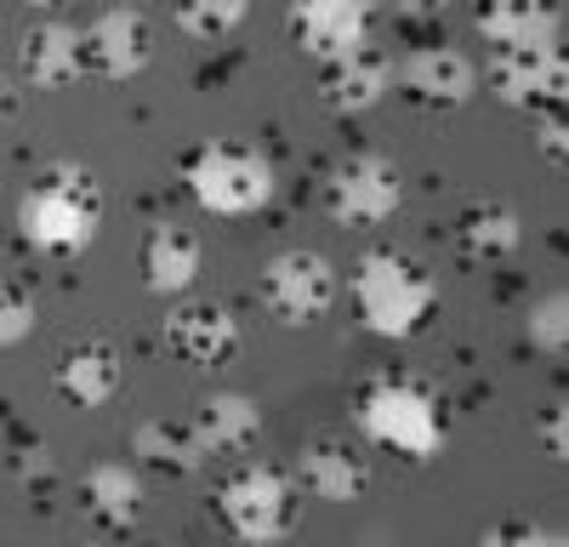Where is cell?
Here are the masks:
<instances>
[{
  "label": "cell",
  "instance_id": "obj_1",
  "mask_svg": "<svg viewBox=\"0 0 569 547\" xmlns=\"http://www.w3.org/2000/svg\"><path fill=\"white\" fill-rule=\"evenodd\" d=\"M103 228V189L86 166H46L40 182L18 200V235L40 257H74Z\"/></svg>",
  "mask_w": 569,
  "mask_h": 547
},
{
  "label": "cell",
  "instance_id": "obj_2",
  "mask_svg": "<svg viewBox=\"0 0 569 547\" xmlns=\"http://www.w3.org/2000/svg\"><path fill=\"white\" fill-rule=\"evenodd\" d=\"M353 302H359V319L370 337L405 342L427 326V314L439 302V286L405 251H365L353 262Z\"/></svg>",
  "mask_w": 569,
  "mask_h": 547
},
{
  "label": "cell",
  "instance_id": "obj_3",
  "mask_svg": "<svg viewBox=\"0 0 569 547\" xmlns=\"http://www.w3.org/2000/svg\"><path fill=\"white\" fill-rule=\"evenodd\" d=\"M182 182H188V195H194V206L211 211V217H257L279 189V171L257 143L211 137V143L188 149Z\"/></svg>",
  "mask_w": 569,
  "mask_h": 547
},
{
  "label": "cell",
  "instance_id": "obj_4",
  "mask_svg": "<svg viewBox=\"0 0 569 547\" xmlns=\"http://www.w3.org/2000/svg\"><path fill=\"white\" fill-rule=\"evenodd\" d=\"M359 428L370 445L427 463L445 445V399L416 377H376L359 394Z\"/></svg>",
  "mask_w": 569,
  "mask_h": 547
},
{
  "label": "cell",
  "instance_id": "obj_5",
  "mask_svg": "<svg viewBox=\"0 0 569 547\" xmlns=\"http://www.w3.org/2000/svg\"><path fill=\"white\" fill-rule=\"evenodd\" d=\"M222 525L246 547H279L297 530V485L273 463H240L222 485Z\"/></svg>",
  "mask_w": 569,
  "mask_h": 547
},
{
  "label": "cell",
  "instance_id": "obj_6",
  "mask_svg": "<svg viewBox=\"0 0 569 547\" xmlns=\"http://www.w3.org/2000/svg\"><path fill=\"white\" fill-rule=\"evenodd\" d=\"M262 302L279 326H313V319H325L337 308V268L308 246L279 251L262 268Z\"/></svg>",
  "mask_w": 569,
  "mask_h": 547
},
{
  "label": "cell",
  "instance_id": "obj_7",
  "mask_svg": "<svg viewBox=\"0 0 569 547\" xmlns=\"http://www.w3.org/2000/svg\"><path fill=\"white\" fill-rule=\"evenodd\" d=\"M405 200V177L382 155H348L325 182V211L342 228H382Z\"/></svg>",
  "mask_w": 569,
  "mask_h": 547
},
{
  "label": "cell",
  "instance_id": "obj_8",
  "mask_svg": "<svg viewBox=\"0 0 569 547\" xmlns=\"http://www.w3.org/2000/svg\"><path fill=\"white\" fill-rule=\"evenodd\" d=\"M246 331H240V314H233L228 302H177L166 314V348L194 365V371H217V365H228L233 354H240Z\"/></svg>",
  "mask_w": 569,
  "mask_h": 547
},
{
  "label": "cell",
  "instance_id": "obj_9",
  "mask_svg": "<svg viewBox=\"0 0 569 547\" xmlns=\"http://www.w3.org/2000/svg\"><path fill=\"white\" fill-rule=\"evenodd\" d=\"M284 23H291V40L325 69L370 52V12L359 0H308V7H291Z\"/></svg>",
  "mask_w": 569,
  "mask_h": 547
},
{
  "label": "cell",
  "instance_id": "obj_10",
  "mask_svg": "<svg viewBox=\"0 0 569 547\" xmlns=\"http://www.w3.org/2000/svg\"><path fill=\"white\" fill-rule=\"evenodd\" d=\"M80 52H86V69H98L103 80H131L154 58V29L137 7H109L80 29Z\"/></svg>",
  "mask_w": 569,
  "mask_h": 547
},
{
  "label": "cell",
  "instance_id": "obj_11",
  "mask_svg": "<svg viewBox=\"0 0 569 547\" xmlns=\"http://www.w3.org/2000/svg\"><path fill=\"white\" fill-rule=\"evenodd\" d=\"M490 91L507 109L552 115L569 91V63L563 52H490Z\"/></svg>",
  "mask_w": 569,
  "mask_h": 547
},
{
  "label": "cell",
  "instance_id": "obj_12",
  "mask_svg": "<svg viewBox=\"0 0 569 547\" xmlns=\"http://www.w3.org/2000/svg\"><path fill=\"white\" fill-rule=\"evenodd\" d=\"M393 80L410 91L416 103L427 109H456L472 98V86H479V69H472L467 52H456V46H410V52L399 58Z\"/></svg>",
  "mask_w": 569,
  "mask_h": 547
},
{
  "label": "cell",
  "instance_id": "obj_13",
  "mask_svg": "<svg viewBox=\"0 0 569 547\" xmlns=\"http://www.w3.org/2000/svg\"><path fill=\"white\" fill-rule=\"evenodd\" d=\"M297 485L313 496V501H359L370 490V463L348 445V439H308L297 450Z\"/></svg>",
  "mask_w": 569,
  "mask_h": 547
},
{
  "label": "cell",
  "instance_id": "obj_14",
  "mask_svg": "<svg viewBox=\"0 0 569 547\" xmlns=\"http://www.w3.org/2000/svg\"><path fill=\"white\" fill-rule=\"evenodd\" d=\"M80 69H86V52H80V29H74V23L46 18V23L23 29V40H18V80H23V86L58 91V86H69Z\"/></svg>",
  "mask_w": 569,
  "mask_h": 547
},
{
  "label": "cell",
  "instance_id": "obj_15",
  "mask_svg": "<svg viewBox=\"0 0 569 547\" xmlns=\"http://www.w3.org/2000/svg\"><path fill=\"white\" fill-rule=\"evenodd\" d=\"M479 34L490 40V52H558L563 12L541 0H496L479 12Z\"/></svg>",
  "mask_w": 569,
  "mask_h": 547
},
{
  "label": "cell",
  "instance_id": "obj_16",
  "mask_svg": "<svg viewBox=\"0 0 569 547\" xmlns=\"http://www.w3.org/2000/svg\"><path fill=\"white\" fill-rule=\"evenodd\" d=\"M200 262H206V246H200L194 228L154 222L149 240H142V286L154 297H182V291H194Z\"/></svg>",
  "mask_w": 569,
  "mask_h": 547
},
{
  "label": "cell",
  "instance_id": "obj_17",
  "mask_svg": "<svg viewBox=\"0 0 569 547\" xmlns=\"http://www.w3.org/2000/svg\"><path fill=\"white\" fill-rule=\"evenodd\" d=\"M188 428H194L206 456H240L262 434V405L251 394H240V388H217V394L200 399V410L188 417Z\"/></svg>",
  "mask_w": 569,
  "mask_h": 547
},
{
  "label": "cell",
  "instance_id": "obj_18",
  "mask_svg": "<svg viewBox=\"0 0 569 547\" xmlns=\"http://www.w3.org/2000/svg\"><path fill=\"white\" fill-rule=\"evenodd\" d=\"M126 388V359L114 342H80L58 359V394L80 410H103Z\"/></svg>",
  "mask_w": 569,
  "mask_h": 547
},
{
  "label": "cell",
  "instance_id": "obj_19",
  "mask_svg": "<svg viewBox=\"0 0 569 547\" xmlns=\"http://www.w3.org/2000/svg\"><path fill=\"white\" fill-rule=\"evenodd\" d=\"M131 468H149V474H166V479H188L206 468V450L194 439L188 422H171V417H149L131 428Z\"/></svg>",
  "mask_w": 569,
  "mask_h": 547
},
{
  "label": "cell",
  "instance_id": "obj_20",
  "mask_svg": "<svg viewBox=\"0 0 569 547\" xmlns=\"http://www.w3.org/2000/svg\"><path fill=\"white\" fill-rule=\"evenodd\" d=\"M80 501L103 530H131L142 519V474L131 463H98L80 479Z\"/></svg>",
  "mask_w": 569,
  "mask_h": 547
},
{
  "label": "cell",
  "instance_id": "obj_21",
  "mask_svg": "<svg viewBox=\"0 0 569 547\" xmlns=\"http://www.w3.org/2000/svg\"><path fill=\"white\" fill-rule=\"evenodd\" d=\"M393 91V63L382 52H359L348 63H330L325 69V103L337 115H365L376 109Z\"/></svg>",
  "mask_w": 569,
  "mask_h": 547
},
{
  "label": "cell",
  "instance_id": "obj_22",
  "mask_svg": "<svg viewBox=\"0 0 569 547\" xmlns=\"http://www.w3.org/2000/svg\"><path fill=\"white\" fill-rule=\"evenodd\" d=\"M456 235H461V251H467L472 262H507L518 246H525V222H518L512 206L485 200V206H472V211L461 217Z\"/></svg>",
  "mask_w": 569,
  "mask_h": 547
},
{
  "label": "cell",
  "instance_id": "obj_23",
  "mask_svg": "<svg viewBox=\"0 0 569 547\" xmlns=\"http://www.w3.org/2000/svg\"><path fill=\"white\" fill-rule=\"evenodd\" d=\"M188 40H200V46H217V40H228L233 29L246 23V7L240 0H206V7H177V18H171Z\"/></svg>",
  "mask_w": 569,
  "mask_h": 547
},
{
  "label": "cell",
  "instance_id": "obj_24",
  "mask_svg": "<svg viewBox=\"0 0 569 547\" xmlns=\"http://www.w3.org/2000/svg\"><path fill=\"white\" fill-rule=\"evenodd\" d=\"M525 331H530V342H536L541 354H563V342H569V297H563V291L536 297Z\"/></svg>",
  "mask_w": 569,
  "mask_h": 547
},
{
  "label": "cell",
  "instance_id": "obj_25",
  "mask_svg": "<svg viewBox=\"0 0 569 547\" xmlns=\"http://www.w3.org/2000/svg\"><path fill=\"white\" fill-rule=\"evenodd\" d=\"M34 297L23 291V286H12V280H0V348H18V342H29L34 337Z\"/></svg>",
  "mask_w": 569,
  "mask_h": 547
},
{
  "label": "cell",
  "instance_id": "obj_26",
  "mask_svg": "<svg viewBox=\"0 0 569 547\" xmlns=\"http://www.w3.org/2000/svg\"><path fill=\"white\" fill-rule=\"evenodd\" d=\"M479 547H563V536L547 525H530V519H501L479 536Z\"/></svg>",
  "mask_w": 569,
  "mask_h": 547
},
{
  "label": "cell",
  "instance_id": "obj_27",
  "mask_svg": "<svg viewBox=\"0 0 569 547\" xmlns=\"http://www.w3.org/2000/svg\"><path fill=\"white\" fill-rule=\"evenodd\" d=\"M12 456H18L12 468H18V479H23V485H52L58 463H52V450H46L40 439H23V445H18Z\"/></svg>",
  "mask_w": 569,
  "mask_h": 547
},
{
  "label": "cell",
  "instance_id": "obj_28",
  "mask_svg": "<svg viewBox=\"0 0 569 547\" xmlns=\"http://www.w3.org/2000/svg\"><path fill=\"white\" fill-rule=\"evenodd\" d=\"M541 450L552 456V463H563V456H569V417H563V399H552L547 405V417H541Z\"/></svg>",
  "mask_w": 569,
  "mask_h": 547
},
{
  "label": "cell",
  "instance_id": "obj_29",
  "mask_svg": "<svg viewBox=\"0 0 569 547\" xmlns=\"http://www.w3.org/2000/svg\"><path fill=\"white\" fill-rule=\"evenodd\" d=\"M536 131H541V155H547V160H563V149H569V143H563V120H558V109H552V115H541V120H536Z\"/></svg>",
  "mask_w": 569,
  "mask_h": 547
},
{
  "label": "cell",
  "instance_id": "obj_30",
  "mask_svg": "<svg viewBox=\"0 0 569 547\" xmlns=\"http://www.w3.org/2000/svg\"><path fill=\"white\" fill-rule=\"evenodd\" d=\"M23 109V80H0V120H18Z\"/></svg>",
  "mask_w": 569,
  "mask_h": 547
},
{
  "label": "cell",
  "instance_id": "obj_31",
  "mask_svg": "<svg viewBox=\"0 0 569 547\" xmlns=\"http://www.w3.org/2000/svg\"><path fill=\"white\" fill-rule=\"evenodd\" d=\"M0 445H7V428H0Z\"/></svg>",
  "mask_w": 569,
  "mask_h": 547
}]
</instances>
